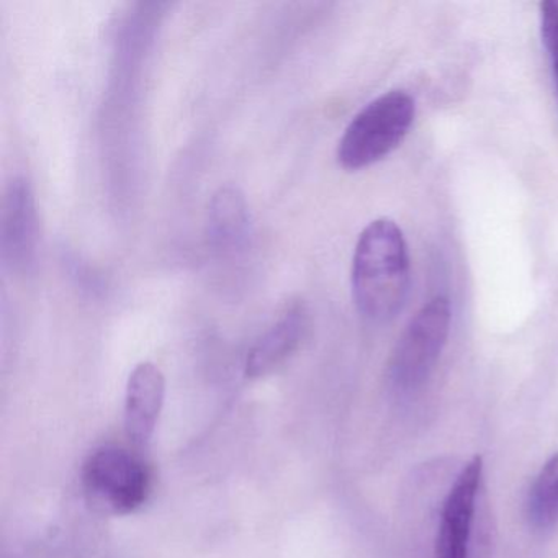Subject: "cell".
I'll use <instances>...</instances> for the list:
<instances>
[{"instance_id":"1","label":"cell","mask_w":558,"mask_h":558,"mask_svg":"<svg viewBox=\"0 0 558 558\" xmlns=\"http://www.w3.org/2000/svg\"><path fill=\"white\" fill-rule=\"evenodd\" d=\"M411 264L403 231L390 218L371 221L352 256L351 287L357 312L372 323H388L410 293Z\"/></svg>"},{"instance_id":"2","label":"cell","mask_w":558,"mask_h":558,"mask_svg":"<svg viewBox=\"0 0 558 558\" xmlns=\"http://www.w3.org/2000/svg\"><path fill=\"white\" fill-rule=\"evenodd\" d=\"M413 97L390 90L368 102L345 126L338 145V162L348 171H359L387 158L407 138L413 125Z\"/></svg>"},{"instance_id":"3","label":"cell","mask_w":558,"mask_h":558,"mask_svg":"<svg viewBox=\"0 0 558 558\" xmlns=\"http://www.w3.org/2000/svg\"><path fill=\"white\" fill-rule=\"evenodd\" d=\"M81 483L90 505L109 515H129L146 505L153 473L138 450L102 446L84 460Z\"/></svg>"},{"instance_id":"4","label":"cell","mask_w":558,"mask_h":558,"mask_svg":"<svg viewBox=\"0 0 558 558\" xmlns=\"http://www.w3.org/2000/svg\"><path fill=\"white\" fill-rule=\"evenodd\" d=\"M452 310L447 296H434L421 306L401 332L388 361L390 384L413 391L426 384L449 338Z\"/></svg>"},{"instance_id":"5","label":"cell","mask_w":558,"mask_h":558,"mask_svg":"<svg viewBox=\"0 0 558 558\" xmlns=\"http://www.w3.org/2000/svg\"><path fill=\"white\" fill-rule=\"evenodd\" d=\"M2 259L14 272H28L37 259L38 211L34 185L25 175H14L2 198Z\"/></svg>"},{"instance_id":"6","label":"cell","mask_w":558,"mask_h":558,"mask_svg":"<svg viewBox=\"0 0 558 558\" xmlns=\"http://www.w3.org/2000/svg\"><path fill=\"white\" fill-rule=\"evenodd\" d=\"M482 472V457L475 456L457 476L444 502L434 558H469V538Z\"/></svg>"},{"instance_id":"7","label":"cell","mask_w":558,"mask_h":558,"mask_svg":"<svg viewBox=\"0 0 558 558\" xmlns=\"http://www.w3.org/2000/svg\"><path fill=\"white\" fill-rule=\"evenodd\" d=\"M166 398V378L153 362L133 368L126 384L125 433L135 450L148 449Z\"/></svg>"},{"instance_id":"8","label":"cell","mask_w":558,"mask_h":558,"mask_svg":"<svg viewBox=\"0 0 558 558\" xmlns=\"http://www.w3.org/2000/svg\"><path fill=\"white\" fill-rule=\"evenodd\" d=\"M308 331L305 306L293 305L254 342L246 359V377L263 378L286 364Z\"/></svg>"},{"instance_id":"9","label":"cell","mask_w":558,"mask_h":558,"mask_svg":"<svg viewBox=\"0 0 558 558\" xmlns=\"http://www.w3.org/2000/svg\"><path fill=\"white\" fill-rule=\"evenodd\" d=\"M208 240L223 253H236L250 241L251 214L246 195L238 185H220L208 202Z\"/></svg>"},{"instance_id":"10","label":"cell","mask_w":558,"mask_h":558,"mask_svg":"<svg viewBox=\"0 0 558 558\" xmlns=\"http://www.w3.org/2000/svg\"><path fill=\"white\" fill-rule=\"evenodd\" d=\"M525 514L532 527L547 531L558 524V453L542 466L525 499Z\"/></svg>"},{"instance_id":"11","label":"cell","mask_w":558,"mask_h":558,"mask_svg":"<svg viewBox=\"0 0 558 558\" xmlns=\"http://www.w3.org/2000/svg\"><path fill=\"white\" fill-rule=\"evenodd\" d=\"M541 9V32L548 63H550L551 77L558 96V2L545 0L538 5Z\"/></svg>"},{"instance_id":"12","label":"cell","mask_w":558,"mask_h":558,"mask_svg":"<svg viewBox=\"0 0 558 558\" xmlns=\"http://www.w3.org/2000/svg\"><path fill=\"white\" fill-rule=\"evenodd\" d=\"M15 558H47V557H40V555H38L37 551H32V554L19 555V557H15Z\"/></svg>"}]
</instances>
